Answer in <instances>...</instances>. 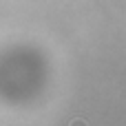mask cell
<instances>
[{"label": "cell", "mask_w": 126, "mask_h": 126, "mask_svg": "<svg viewBox=\"0 0 126 126\" xmlns=\"http://www.w3.org/2000/svg\"><path fill=\"white\" fill-rule=\"evenodd\" d=\"M69 126H89V124H86V120H82V117H75V120H73Z\"/></svg>", "instance_id": "obj_1"}]
</instances>
